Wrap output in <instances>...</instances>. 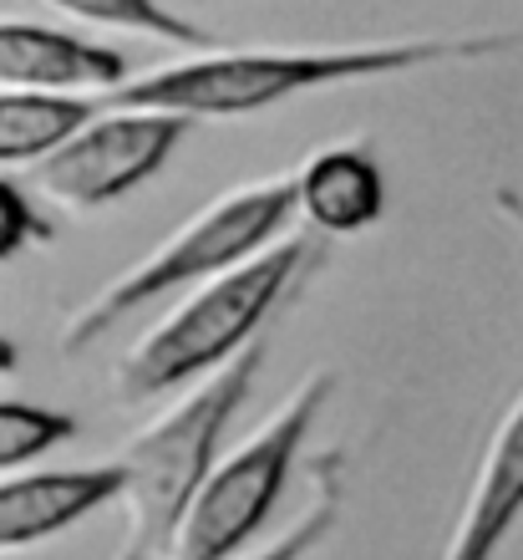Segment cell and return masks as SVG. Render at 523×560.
Listing matches in <instances>:
<instances>
[{"label":"cell","instance_id":"3957f363","mask_svg":"<svg viewBox=\"0 0 523 560\" xmlns=\"http://www.w3.org/2000/svg\"><path fill=\"white\" fill-rule=\"evenodd\" d=\"M270 347L254 341L249 352H239L229 368L209 372L204 383H193L183 398L158 413L147 428H138L122 454L112 458L122 474V546L112 560H168L174 540L189 520L199 489H204L209 469L218 458V443L229 433L234 413L249 402L254 377H260Z\"/></svg>","mask_w":523,"mask_h":560},{"label":"cell","instance_id":"e0dca14e","mask_svg":"<svg viewBox=\"0 0 523 560\" xmlns=\"http://www.w3.org/2000/svg\"><path fill=\"white\" fill-rule=\"evenodd\" d=\"M15 368H21V352H15V341L0 337V377H11Z\"/></svg>","mask_w":523,"mask_h":560},{"label":"cell","instance_id":"8992f818","mask_svg":"<svg viewBox=\"0 0 523 560\" xmlns=\"http://www.w3.org/2000/svg\"><path fill=\"white\" fill-rule=\"evenodd\" d=\"M183 138H189V118L174 113L97 107L67 143L36 163V189L72 214H92L147 184Z\"/></svg>","mask_w":523,"mask_h":560},{"label":"cell","instance_id":"2e32d148","mask_svg":"<svg viewBox=\"0 0 523 560\" xmlns=\"http://www.w3.org/2000/svg\"><path fill=\"white\" fill-rule=\"evenodd\" d=\"M494 209H498V214H503V224H509L513 235L523 240V194L503 184V189H494Z\"/></svg>","mask_w":523,"mask_h":560},{"label":"cell","instance_id":"4fadbf2b","mask_svg":"<svg viewBox=\"0 0 523 560\" xmlns=\"http://www.w3.org/2000/svg\"><path fill=\"white\" fill-rule=\"evenodd\" d=\"M341 510H346V454H325L316 464V489H310V504L300 510L285 535H275L264 550L254 556H234V560H306L325 546V535H335L341 525Z\"/></svg>","mask_w":523,"mask_h":560},{"label":"cell","instance_id":"6da1fadb","mask_svg":"<svg viewBox=\"0 0 523 560\" xmlns=\"http://www.w3.org/2000/svg\"><path fill=\"white\" fill-rule=\"evenodd\" d=\"M523 51V26L513 31H457V36H396L361 46H214L183 61L128 77L122 88L92 97L97 107H138V113H174V118H260L306 92L412 77L457 61H488Z\"/></svg>","mask_w":523,"mask_h":560},{"label":"cell","instance_id":"277c9868","mask_svg":"<svg viewBox=\"0 0 523 560\" xmlns=\"http://www.w3.org/2000/svg\"><path fill=\"white\" fill-rule=\"evenodd\" d=\"M290 214H295L290 174L249 178V184L224 189L218 199H209L199 214H189L178 230H168L138 266L112 276L103 291H92L87 301L61 322L57 352L82 357L87 347H97L107 331H117L128 316H138V311L163 301V295L229 276L234 266H245V260H254L260 250H270Z\"/></svg>","mask_w":523,"mask_h":560},{"label":"cell","instance_id":"52a82bcc","mask_svg":"<svg viewBox=\"0 0 523 560\" xmlns=\"http://www.w3.org/2000/svg\"><path fill=\"white\" fill-rule=\"evenodd\" d=\"M523 520V393L503 408L483 443L448 546L437 560H498Z\"/></svg>","mask_w":523,"mask_h":560},{"label":"cell","instance_id":"7c38bea8","mask_svg":"<svg viewBox=\"0 0 523 560\" xmlns=\"http://www.w3.org/2000/svg\"><path fill=\"white\" fill-rule=\"evenodd\" d=\"M51 11L72 15L82 26H103V31H128V36H153V42L183 46V51H214L218 36L189 15L168 11L163 0H41Z\"/></svg>","mask_w":523,"mask_h":560},{"label":"cell","instance_id":"9a60e30c","mask_svg":"<svg viewBox=\"0 0 523 560\" xmlns=\"http://www.w3.org/2000/svg\"><path fill=\"white\" fill-rule=\"evenodd\" d=\"M31 245H51V220L31 205V194L11 178H0V266Z\"/></svg>","mask_w":523,"mask_h":560},{"label":"cell","instance_id":"30bf717a","mask_svg":"<svg viewBox=\"0 0 523 560\" xmlns=\"http://www.w3.org/2000/svg\"><path fill=\"white\" fill-rule=\"evenodd\" d=\"M290 184H295V214L320 240L361 235L387 209V178H381L377 148L361 143V138L316 148L290 174Z\"/></svg>","mask_w":523,"mask_h":560},{"label":"cell","instance_id":"5b68a950","mask_svg":"<svg viewBox=\"0 0 523 560\" xmlns=\"http://www.w3.org/2000/svg\"><path fill=\"white\" fill-rule=\"evenodd\" d=\"M331 387H335V377L325 368H316L234 454L214 458V469H209L204 489H199V500H193L168 560L245 556V546L264 530V520L275 515L280 494L290 485L295 454L310 439L320 408L331 402Z\"/></svg>","mask_w":523,"mask_h":560},{"label":"cell","instance_id":"8fae6325","mask_svg":"<svg viewBox=\"0 0 523 560\" xmlns=\"http://www.w3.org/2000/svg\"><path fill=\"white\" fill-rule=\"evenodd\" d=\"M97 113L92 97H57V92H5L0 88V168L41 163L82 122Z\"/></svg>","mask_w":523,"mask_h":560},{"label":"cell","instance_id":"9c48e42d","mask_svg":"<svg viewBox=\"0 0 523 560\" xmlns=\"http://www.w3.org/2000/svg\"><path fill=\"white\" fill-rule=\"evenodd\" d=\"M122 494L117 464L97 469H41L0 479V556L46 546L57 535L76 530L87 515L107 510Z\"/></svg>","mask_w":523,"mask_h":560},{"label":"cell","instance_id":"7a4b0ae2","mask_svg":"<svg viewBox=\"0 0 523 560\" xmlns=\"http://www.w3.org/2000/svg\"><path fill=\"white\" fill-rule=\"evenodd\" d=\"M325 245L295 235L275 240L254 260L234 266L229 276L204 280L178 301L158 326H147L143 337L128 347V357L112 372L117 402H153L163 393H178L189 383H204L209 372L229 368L239 352L264 341V322L280 311V301L306 291V280L320 270Z\"/></svg>","mask_w":523,"mask_h":560},{"label":"cell","instance_id":"5bb4252c","mask_svg":"<svg viewBox=\"0 0 523 560\" xmlns=\"http://www.w3.org/2000/svg\"><path fill=\"white\" fill-rule=\"evenodd\" d=\"M72 433H76V418L57 413V408L5 398L0 402V474H21L41 454L72 443Z\"/></svg>","mask_w":523,"mask_h":560},{"label":"cell","instance_id":"ba28073f","mask_svg":"<svg viewBox=\"0 0 523 560\" xmlns=\"http://www.w3.org/2000/svg\"><path fill=\"white\" fill-rule=\"evenodd\" d=\"M132 77L128 57L72 31L41 21H0V88L57 92V97H103Z\"/></svg>","mask_w":523,"mask_h":560}]
</instances>
